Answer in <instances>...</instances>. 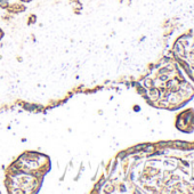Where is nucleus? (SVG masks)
Listing matches in <instances>:
<instances>
[{
  "label": "nucleus",
  "instance_id": "nucleus-1",
  "mask_svg": "<svg viewBox=\"0 0 194 194\" xmlns=\"http://www.w3.org/2000/svg\"><path fill=\"white\" fill-rule=\"evenodd\" d=\"M6 9L11 14H18V13H23L27 8L22 4H13V5H8V7Z\"/></svg>",
  "mask_w": 194,
  "mask_h": 194
},
{
  "label": "nucleus",
  "instance_id": "nucleus-4",
  "mask_svg": "<svg viewBox=\"0 0 194 194\" xmlns=\"http://www.w3.org/2000/svg\"><path fill=\"white\" fill-rule=\"evenodd\" d=\"M22 2H30V1H32V0H20Z\"/></svg>",
  "mask_w": 194,
  "mask_h": 194
},
{
  "label": "nucleus",
  "instance_id": "nucleus-2",
  "mask_svg": "<svg viewBox=\"0 0 194 194\" xmlns=\"http://www.w3.org/2000/svg\"><path fill=\"white\" fill-rule=\"evenodd\" d=\"M71 4L73 5L74 9H81L82 8V5H81V2L79 0H71Z\"/></svg>",
  "mask_w": 194,
  "mask_h": 194
},
{
  "label": "nucleus",
  "instance_id": "nucleus-3",
  "mask_svg": "<svg viewBox=\"0 0 194 194\" xmlns=\"http://www.w3.org/2000/svg\"><path fill=\"white\" fill-rule=\"evenodd\" d=\"M34 22H36V15H31L30 18H29V21H27V23L31 24V23H34Z\"/></svg>",
  "mask_w": 194,
  "mask_h": 194
},
{
  "label": "nucleus",
  "instance_id": "nucleus-5",
  "mask_svg": "<svg viewBox=\"0 0 194 194\" xmlns=\"http://www.w3.org/2000/svg\"><path fill=\"white\" fill-rule=\"evenodd\" d=\"M1 37H2V31L0 30V38H1Z\"/></svg>",
  "mask_w": 194,
  "mask_h": 194
}]
</instances>
